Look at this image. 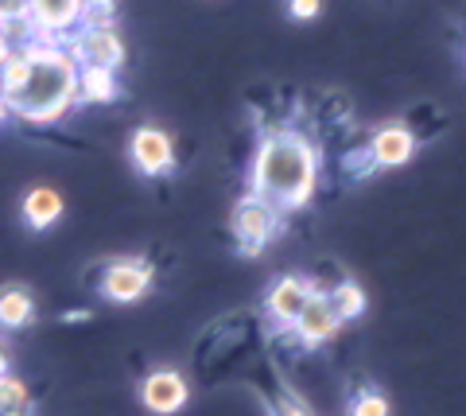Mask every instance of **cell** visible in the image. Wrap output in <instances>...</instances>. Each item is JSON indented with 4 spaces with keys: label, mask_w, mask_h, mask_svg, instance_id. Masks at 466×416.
I'll return each mask as SVG.
<instances>
[{
    "label": "cell",
    "mask_w": 466,
    "mask_h": 416,
    "mask_svg": "<svg viewBox=\"0 0 466 416\" xmlns=\"http://www.w3.org/2000/svg\"><path fill=\"white\" fill-rule=\"evenodd\" d=\"M253 191L268 203L303 207L315 191V152L299 137H272L253 160Z\"/></svg>",
    "instance_id": "cell-1"
},
{
    "label": "cell",
    "mask_w": 466,
    "mask_h": 416,
    "mask_svg": "<svg viewBox=\"0 0 466 416\" xmlns=\"http://www.w3.org/2000/svg\"><path fill=\"white\" fill-rule=\"evenodd\" d=\"M24 55H27V78L20 82V90H12L5 97L8 109H16L27 121H58L78 90L75 63L58 51L27 47Z\"/></svg>",
    "instance_id": "cell-2"
},
{
    "label": "cell",
    "mask_w": 466,
    "mask_h": 416,
    "mask_svg": "<svg viewBox=\"0 0 466 416\" xmlns=\"http://www.w3.org/2000/svg\"><path fill=\"white\" fill-rule=\"evenodd\" d=\"M187 381L183 374H175V370H156V374H148L140 381V401L144 409L156 412V416H175L183 405H187Z\"/></svg>",
    "instance_id": "cell-3"
},
{
    "label": "cell",
    "mask_w": 466,
    "mask_h": 416,
    "mask_svg": "<svg viewBox=\"0 0 466 416\" xmlns=\"http://www.w3.org/2000/svg\"><path fill=\"white\" fill-rule=\"evenodd\" d=\"M152 289V269L144 261H116L109 265L106 280H101V296L113 304H133Z\"/></svg>",
    "instance_id": "cell-4"
},
{
    "label": "cell",
    "mask_w": 466,
    "mask_h": 416,
    "mask_svg": "<svg viewBox=\"0 0 466 416\" xmlns=\"http://www.w3.org/2000/svg\"><path fill=\"white\" fill-rule=\"evenodd\" d=\"M233 226H238V238L245 241V249H260L265 241L272 238V229H276V210H272V203L268 198H260V195H253V198H245V203L238 207V214H233Z\"/></svg>",
    "instance_id": "cell-5"
},
{
    "label": "cell",
    "mask_w": 466,
    "mask_h": 416,
    "mask_svg": "<svg viewBox=\"0 0 466 416\" xmlns=\"http://www.w3.org/2000/svg\"><path fill=\"white\" fill-rule=\"evenodd\" d=\"M133 164L144 171V176H167L175 164L171 152V137L164 128H137L133 133Z\"/></svg>",
    "instance_id": "cell-6"
},
{
    "label": "cell",
    "mask_w": 466,
    "mask_h": 416,
    "mask_svg": "<svg viewBox=\"0 0 466 416\" xmlns=\"http://www.w3.org/2000/svg\"><path fill=\"white\" fill-rule=\"evenodd\" d=\"M339 323L342 320H339V311H334L330 296L311 292L308 304L299 311V320H296V331L303 335V342H327V339L339 335Z\"/></svg>",
    "instance_id": "cell-7"
},
{
    "label": "cell",
    "mask_w": 466,
    "mask_h": 416,
    "mask_svg": "<svg viewBox=\"0 0 466 416\" xmlns=\"http://www.w3.org/2000/svg\"><path fill=\"white\" fill-rule=\"evenodd\" d=\"M308 296H311V284L308 280H299V277L276 280V289L268 292V315H272L276 323H284V327L296 323L303 304H308Z\"/></svg>",
    "instance_id": "cell-8"
},
{
    "label": "cell",
    "mask_w": 466,
    "mask_h": 416,
    "mask_svg": "<svg viewBox=\"0 0 466 416\" xmlns=\"http://www.w3.org/2000/svg\"><path fill=\"white\" fill-rule=\"evenodd\" d=\"M412 152H416V140L400 125L381 128V133L373 137V160L381 164V167H400V164L412 160Z\"/></svg>",
    "instance_id": "cell-9"
},
{
    "label": "cell",
    "mask_w": 466,
    "mask_h": 416,
    "mask_svg": "<svg viewBox=\"0 0 466 416\" xmlns=\"http://www.w3.org/2000/svg\"><path fill=\"white\" fill-rule=\"evenodd\" d=\"M78 55H86L90 66H116V63L125 59L121 39H116L113 32H106V27H94V32H86L78 39Z\"/></svg>",
    "instance_id": "cell-10"
},
{
    "label": "cell",
    "mask_w": 466,
    "mask_h": 416,
    "mask_svg": "<svg viewBox=\"0 0 466 416\" xmlns=\"http://www.w3.org/2000/svg\"><path fill=\"white\" fill-rule=\"evenodd\" d=\"M63 214V195L51 191V188H32L24 198V218L32 229H47L51 222H58Z\"/></svg>",
    "instance_id": "cell-11"
},
{
    "label": "cell",
    "mask_w": 466,
    "mask_h": 416,
    "mask_svg": "<svg viewBox=\"0 0 466 416\" xmlns=\"http://www.w3.org/2000/svg\"><path fill=\"white\" fill-rule=\"evenodd\" d=\"M43 27H70L82 12V0H27Z\"/></svg>",
    "instance_id": "cell-12"
},
{
    "label": "cell",
    "mask_w": 466,
    "mask_h": 416,
    "mask_svg": "<svg viewBox=\"0 0 466 416\" xmlns=\"http://www.w3.org/2000/svg\"><path fill=\"white\" fill-rule=\"evenodd\" d=\"M32 296H27L24 289H5L0 292V327H8V331H16V327H24L27 320H32Z\"/></svg>",
    "instance_id": "cell-13"
},
{
    "label": "cell",
    "mask_w": 466,
    "mask_h": 416,
    "mask_svg": "<svg viewBox=\"0 0 466 416\" xmlns=\"http://www.w3.org/2000/svg\"><path fill=\"white\" fill-rule=\"evenodd\" d=\"M78 90H82V97H90V102H113V94H116L113 66H86L78 78Z\"/></svg>",
    "instance_id": "cell-14"
},
{
    "label": "cell",
    "mask_w": 466,
    "mask_h": 416,
    "mask_svg": "<svg viewBox=\"0 0 466 416\" xmlns=\"http://www.w3.org/2000/svg\"><path fill=\"white\" fill-rule=\"evenodd\" d=\"M330 304H334V311H339V320H354V315L366 311V296H361L358 284L346 280V284H339V289H334Z\"/></svg>",
    "instance_id": "cell-15"
},
{
    "label": "cell",
    "mask_w": 466,
    "mask_h": 416,
    "mask_svg": "<svg viewBox=\"0 0 466 416\" xmlns=\"http://www.w3.org/2000/svg\"><path fill=\"white\" fill-rule=\"evenodd\" d=\"M12 409H27V385L20 378L5 374L0 378V412H12Z\"/></svg>",
    "instance_id": "cell-16"
},
{
    "label": "cell",
    "mask_w": 466,
    "mask_h": 416,
    "mask_svg": "<svg viewBox=\"0 0 466 416\" xmlns=\"http://www.w3.org/2000/svg\"><path fill=\"white\" fill-rule=\"evenodd\" d=\"M354 416H389V401L385 397H358V405H354Z\"/></svg>",
    "instance_id": "cell-17"
},
{
    "label": "cell",
    "mask_w": 466,
    "mask_h": 416,
    "mask_svg": "<svg viewBox=\"0 0 466 416\" xmlns=\"http://www.w3.org/2000/svg\"><path fill=\"white\" fill-rule=\"evenodd\" d=\"M291 16H296V20L319 16V0H291Z\"/></svg>",
    "instance_id": "cell-18"
},
{
    "label": "cell",
    "mask_w": 466,
    "mask_h": 416,
    "mask_svg": "<svg viewBox=\"0 0 466 416\" xmlns=\"http://www.w3.org/2000/svg\"><path fill=\"white\" fill-rule=\"evenodd\" d=\"M24 12H27V0H0V16L5 20H16Z\"/></svg>",
    "instance_id": "cell-19"
},
{
    "label": "cell",
    "mask_w": 466,
    "mask_h": 416,
    "mask_svg": "<svg viewBox=\"0 0 466 416\" xmlns=\"http://www.w3.org/2000/svg\"><path fill=\"white\" fill-rule=\"evenodd\" d=\"M280 416H308V409H299L296 401H280Z\"/></svg>",
    "instance_id": "cell-20"
},
{
    "label": "cell",
    "mask_w": 466,
    "mask_h": 416,
    "mask_svg": "<svg viewBox=\"0 0 466 416\" xmlns=\"http://www.w3.org/2000/svg\"><path fill=\"white\" fill-rule=\"evenodd\" d=\"M12 59V47H8V39L5 36H0V70H5V63Z\"/></svg>",
    "instance_id": "cell-21"
},
{
    "label": "cell",
    "mask_w": 466,
    "mask_h": 416,
    "mask_svg": "<svg viewBox=\"0 0 466 416\" xmlns=\"http://www.w3.org/2000/svg\"><path fill=\"white\" fill-rule=\"evenodd\" d=\"M90 5H94V8H109L113 0H82V8H90Z\"/></svg>",
    "instance_id": "cell-22"
},
{
    "label": "cell",
    "mask_w": 466,
    "mask_h": 416,
    "mask_svg": "<svg viewBox=\"0 0 466 416\" xmlns=\"http://www.w3.org/2000/svg\"><path fill=\"white\" fill-rule=\"evenodd\" d=\"M5 374H8V354L0 350V378H5Z\"/></svg>",
    "instance_id": "cell-23"
},
{
    "label": "cell",
    "mask_w": 466,
    "mask_h": 416,
    "mask_svg": "<svg viewBox=\"0 0 466 416\" xmlns=\"http://www.w3.org/2000/svg\"><path fill=\"white\" fill-rule=\"evenodd\" d=\"M8 117V102H5V94H0V121Z\"/></svg>",
    "instance_id": "cell-24"
},
{
    "label": "cell",
    "mask_w": 466,
    "mask_h": 416,
    "mask_svg": "<svg viewBox=\"0 0 466 416\" xmlns=\"http://www.w3.org/2000/svg\"><path fill=\"white\" fill-rule=\"evenodd\" d=\"M0 416H32L27 409H12V412H0Z\"/></svg>",
    "instance_id": "cell-25"
}]
</instances>
